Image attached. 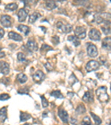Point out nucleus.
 Masks as SVG:
<instances>
[{
  "label": "nucleus",
  "mask_w": 111,
  "mask_h": 125,
  "mask_svg": "<svg viewBox=\"0 0 111 125\" xmlns=\"http://www.w3.org/2000/svg\"><path fill=\"white\" fill-rule=\"evenodd\" d=\"M96 22L98 24L104 23V25H111V14L101 13L96 14L94 16Z\"/></svg>",
  "instance_id": "obj_1"
},
{
  "label": "nucleus",
  "mask_w": 111,
  "mask_h": 125,
  "mask_svg": "<svg viewBox=\"0 0 111 125\" xmlns=\"http://www.w3.org/2000/svg\"><path fill=\"white\" fill-rule=\"evenodd\" d=\"M107 88L106 86H101L96 90V96L101 102L105 103L108 101L110 96L107 94Z\"/></svg>",
  "instance_id": "obj_2"
},
{
  "label": "nucleus",
  "mask_w": 111,
  "mask_h": 125,
  "mask_svg": "<svg viewBox=\"0 0 111 125\" xmlns=\"http://www.w3.org/2000/svg\"><path fill=\"white\" fill-rule=\"evenodd\" d=\"M100 67V64L98 62L95 60H91L89 61L86 65V70L88 72H90L93 71H96L99 69Z\"/></svg>",
  "instance_id": "obj_3"
},
{
  "label": "nucleus",
  "mask_w": 111,
  "mask_h": 125,
  "mask_svg": "<svg viewBox=\"0 0 111 125\" xmlns=\"http://www.w3.org/2000/svg\"><path fill=\"white\" fill-rule=\"evenodd\" d=\"M56 26L58 30L62 33H70L72 30V26L70 24L64 25L61 22H58L56 24Z\"/></svg>",
  "instance_id": "obj_4"
},
{
  "label": "nucleus",
  "mask_w": 111,
  "mask_h": 125,
  "mask_svg": "<svg viewBox=\"0 0 111 125\" xmlns=\"http://www.w3.org/2000/svg\"><path fill=\"white\" fill-rule=\"evenodd\" d=\"M88 36L90 39L92 41H100L101 33L97 29H93L90 30L88 33Z\"/></svg>",
  "instance_id": "obj_5"
},
{
  "label": "nucleus",
  "mask_w": 111,
  "mask_h": 125,
  "mask_svg": "<svg viewBox=\"0 0 111 125\" xmlns=\"http://www.w3.org/2000/svg\"><path fill=\"white\" fill-rule=\"evenodd\" d=\"M46 77L45 74L41 70H38L36 71L33 75V80L36 83H40L43 81Z\"/></svg>",
  "instance_id": "obj_6"
},
{
  "label": "nucleus",
  "mask_w": 111,
  "mask_h": 125,
  "mask_svg": "<svg viewBox=\"0 0 111 125\" xmlns=\"http://www.w3.org/2000/svg\"><path fill=\"white\" fill-rule=\"evenodd\" d=\"M74 34L78 39H84L86 36V30L85 28L78 26L74 30Z\"/></svg>",
  "instance_id": "obj_7"
},
{
  "label": "nucleus",
  "mask_w": 111,
  "mask_h": 125,
  "mask_svg": "<svg viewBox=\"0 0 111 125\" xmlns=\"http://www.w3.org/2000/svg\"><path fill=\"white\" fill-rule=\"evenodd\" d=\"M0 21L1 25L6 28H9L12 26L11 17L9 15L2 16Z\"/></svg>",
  "instance_id": "obj_8"
},
{
  "label": "nucleus",
  "mask_w": 111,
  "mask_h": 125,
  "mask_svg": "<svg viewBox=\"0 0 111 125\" xmlns=\"http://www.w3.org/2000/svg\"><path fill=\"white\" fill-rule=\"evenodd\" d=\"M87 54L91 57H96L97 56L98 52L97 48L94 45L91 44L87 47Z\"/></svg>",
  "instance_id": "obj_9"
},
{
  "label": "nucleus",
  "mask_w": 111,
  "mask_h": 125,
  "mask_svg": "<svg viewBox=\"0 0 111 125\" xmlns=\"http://www.w3.org/2000/svg\"><path fill=\"white\" fill-rule=\"evenodd\" d=\"M58 116H59L60 118H61L62 121L64 123H67L68 122V118H69V116H68V114L67 112L65 110H64L62 108H60L58 109Z\"/></svg>",
  "instance_id": "obj_10"
},
{
  "label": "nucleus",
  "mask_w": 111,
  "mask_h": 125,
  "mask_svg": "<svg viewBox=\"0 0 111 125\" xmlns=\"http://www.w3.org/2000/svg\"><path fill=\"white\" fill-rule=\"evenodd\" d=\"M0 72L4 75H7L10 72V65L4 61H0Z\"/></svg>",
  "instance_id": "obj_11"
},
{
  "label": "nucleus",
  "mask_w": 111,
  "mask_h": 125,
  "mask_svg": "<svg viewBox=\"0 0 111 125\" xmlns=\"http://www.w3.org/2000/svg\"><path fill=\"white\" fill-rule=\"evenodd\" d=\"M103 48L107 51H111V37H107L103 39L102 42Z\"/></svg>",
  "instance_id": "obj_12"
},
{
  "label": "nucleus",
  "mask_w": 111,
  "mask_h": 125,
  "mask_svg": "<svg viewBox=\"0 0 111 125\" xmlns=\"http://www.w3.org/2000/svg\"><path fill=\"white\" fill-rule=\"evenodd\" d=\"M17 16L19 18V21L22 22L26 20V19L27 17V12L25 9H21L19 10Z\"/></svg>",
  "instance_id": "obj_13"
},
{
  "label": "nucleus",
  "mask_w": 111,
  "mask_h": 125,
  "mask_svg": "<svg viewBox=\"0 0 111 125\" xmlns=\"http://www.w3.org/2000/svg\"><path fill=\"white\" fill-rule=\"evenodd\" d=\"M27 47L31 51H37L38 46V44L33 40H29L27 43Z\"/></svg>",
  "instance_id": "obj_14"
},
{
  "label": "nucleus",
  "mask_w": 111,
  "mask_h": 125,
  "mask_svg": "<svg viewBox=\"0 0 111 125\" xmlns=\"http://www.w3.org/2000/svg\"><path fill=\"white\" fill-rule=\"evenodd\" d=\"M82 100L84 102H85L86 103L93 102V100H94L93 94L92 93H91L90 91L86 92L85 94H84V96H83Z\"/></svg>",
  "instance_id": "obj_15"
},
{
  "label": "nucleus",
  "mask_w": 111,
  "mask_h": 125,
  "mask_svg": "<svg viewBox=\"0 0 111 125\" xmlns=\"http://www.w3.org/2000/svg\"><path fill=\"white\" fill-rule=\"evenodd\" d=\"M9 39L13 40L16 41H22V40H23V38H22L21 35L13 31H11L9 32Z\"/></svg>",
  "instance_id": "obj_16"
},
{
  "label": "nucleus",
  "mask_w": 111,
  "mask_h": 125,
  "mask_svg": "<svg viewBox=\"0 0 111 125\" xmlns=\"http://www.w3.org/2000/svg\"><path fill=\"white\" fill-rule=\"evenodd\" d=\"M7 108L6 107H3L0 109V121L4 122L7 118Z\"/></svg>",
  "instance_id": "obj_17"
},
{
  "label": "nucleus",
  "mask_w": 111,
  "mask_h": 125,
  "mask_svg": "<svg viewBox=\"0 0 111 125\" xmlns=\"http://www.w3.org/2000/svg\"><path fill=\"white\" fill-rule=\"evenodd\" d=\"M40 17H41V15H40V14L37 13V12H35L33 13L30 16L29 20V22L30 23H31V24L35 23L36 20H37L38 19V18Z\"/></svg>",
  "instance_id": "obj_18"
},
{
  "label": "nucleus",
  "mask_w": 111,
  "mask_h": 125,
  "mask_svg": "<svg viewBox=\"0 0 111 125\" xmlns=\"http://www.w3.org/2000/svg\"><path fill=\"white\" fill-rule=\"evenodd\" d=\"M16 79L20 83H24L27 81L28 78L26 74L21 73L17 74V77H16Z\"/></svg>",
  "instance_id": "obj_19"
},
{
  "label": "nucleus",
  "mask_w": 111,
  "mask_h": 125,
  "mask_svg": "<svg viewBox=\"0 0 111 125\" xmlns=\"http://www.w3.org/2000/svg\"><path fill=\"white\" fill-rule=\"evenodd\" d=\"M18 30L21 31L22 33L25 34V35H27L30 32V28L28 26L23 25H20L17 27Z\"/></svg>",
  "instance_id": "obj_20"
},
{
  "label": "nucleus",
  "mask_w": 111,
  "mask_h": 125,
  "mask_svg": "<svg viewBox=\"0 0 111 125\" xmlns=\"http://www.w3.org/2000/svg\"><path fill=\"white\" fill-rule=\"evenodd\" d=\"M68 40L71 42H72V43L74 44V45L77 47L81 43L80 41L79 40V39H78L77 37H76L75 36H70L68 37Z\"/></svg>",
  "instance_id": "obj_21"
},
{
  "label": "nucleus",
  "mask_w": 111,
  "mask_h": 125,
  "mask_svg": "<svg viewBox=\"0 0 111 125\" xmlns=\"http://www.w3.org/2000/svg\"><path fill=\"white\" fill-rule=\"evenodd\" d=\"M31 116L30 114H28L27 112H21V114H20V121H21V122L26 121L31 118Z\"/></svg>",
  "instance_id": "obj_22"
},
{
  "label": "nucleus",
  "mask_w": 111,
  "mask_h": 125,
  "mask_svg": "<svg viewBox=\"0 0 111 125\" xmlns=\"http://www.w3.org/2000/svg\"><path fill=\"white\" fill-rule=\"evenodd\" d=\"M18 8V6L16 3H12L8 4L5 6V9L6 10H9V11H13L15 10H16Z\"/></svg>",
  "instance_id": "obj_23"
},
{
  "label": "nucleus",
  "mask_w": 111,
  "mask_h": 125,
  "mask_svg": "<svg viewBox=\"0 0 111 125\" xmlns=\"http://www.w3.org/2000/svg\"><path fill=\"white\" fill-rule=\"evenodd\" d=\"M90 114L93 119V120L94 121V122H95V124L96 125H100L102 124V120L97 115H96V114H94L91 112H90Z\"/></svg>",
  "instance_id": "obj_24"
},
{
  "label": "nucleus",
  "mask_w": 111,
  "mask_h": 125,
  "mask_svg": "<svg viewBox=\"0 0 111 125\" xmlns=\"http://www.w3.org/2000/svg\"><path fill=\"white\" fill-rule=\"evenodd\" d=\"M51 96H53L54 97L57 98H61V99L64 98L63 94H61V92L59 90H56L52 91L51 93Z\"/></svg>",
  "instance_id": "obj_25"
},
{
  "label": "nucleus",
  "mask_w": 111,
  "mask_h": 125,
  "mask_svg": "<svg viewBox=\"0 0 111 125\" xmlns=\"http://www.w3.org/2000/svg\"><path fill=\"white\" fill-rule=\"evenodd\" d=\"M46 7L48 10H52L57 7L55 2L53 1H48L46 3Z\"/></svg>",
  "instance_id": "obj_26"
},
{
  "label": "nucleus",
  "mask_w": 111,
  "mask_h": 125,
  "mask_svg": "<svg viewBox=\"0 0 111 125\" xmlns=\"http://www.w3.org/2000/svg\"><path fill=\"white\" fill-rule=\"evenodd\" d=\"M86 108L83 104H80L79 106L77 107L76 110V112L77 114H83L86 112Z\"/></svg>",
  "instance_id": "obj_27"
},
{
  "label": "nucleus",
  "mask_w": 111,
  "mask_h": 125,
  "mask_svg": "<svg viewBox=\"0 0 111 125\" xmlns=\"http://www.w3.org/2000/svg\"><path fill=\"white\" fill-rule=\"evenodd\" d=\"M110 25H104V26H102L101 29L105 35H109L111 33V27Z\"/></svg>",
  "instance_id": "obj_28"
},
{
  "label": "nucleus",
  "mask_w": 111,
  "mask_h": 125,
  "mask_svg": "<svg viewBox=\"0 0 111 125\" xmlns=\"http://www.w3.org/2000/svg\"><path fill=\"white\" fill-rule=\"evenodd\" d=\"M92 122L88 116L84 117L82 121V125H92Z\"/></svg>",
  "instance_id": "obj_29"
},
{
  "label": "nucleus",
  "mask_w": 111,
  "mask_h": 125,
  "mask_svg": "<svg viewBox=\"0 0 111 125\" xmlns=\"http://www.w3.org/2000/svg\"><path fill=\"white\" fill-rule=\"evenodd\" d=\"M52 49H53V48L49 46L46 45H43L41 48V52L42 51V53H46L48 50H51Z\"/></svg>",
  "instance_id": "obj_30"
},
{
  "label": "nucleus",
  "mask_w": 111,
  "mask_h": 125,
  "mask_svg": "<svg viewBox=\"0 0 111 125\" xmlns=\"http://www.w3.org/2000/svg\"><path fill=\"white\" fill-rule=\"evenodd\" d=\"M41 100H42V105L43 108H46L48 106V101L46 98L44 97V96H41Z\"/></svg>",
  "instance_id": "obj_31"
},
{
  "label": "nucleus",
  "mask_w": 111,
  "mask_h": 125,
  "mask_svg": "<svg viewBox=\"0 0 111 125\" xmlns=\"http://www.w3.org/2000/svg\"><path fill=\"white\" fill-rule=\"evenodd\" d=\"M17 59L20 62H23L26 60V56L22 52H19L17 55Z\"/></svg>",
  "instance_id": "obj_32"
},
{
  "label": "nucleus",
  "mask_w": 111,
  "mask_h": 125,
  "mask_svg": "<svg viewBox=\"0 0 111 125\" xmlns=\"http://www.w3.org/2000/svg\"><path fill=\"white\" fill-rule=\"evenodd\" d=\"M29 88H27L26 87H24L21 88V89H20L19 91H18V93H19L20 94H27L29 93Z\"/></svg>",
  "instance_id": "obj_33"
},
{
  "label": "nucleus",
  "mask_w": 111,
  "mask_h": 125,
  "mask_svg": "<svg viewBox=\"0 0 111 125\" xmlns=\"http://www.w3.org/2000/svg\"><path fill=\"white\" fill-rule=\"evenodd\" d=\"M10 98V96L9 94H0V100L1 101H5L9 100Z\"/></svg>",
  "instance_id": "obj_34"
},
{
  "label": "nucleus",
  "mask_w": 111,
  "mask_h": 125,
  "mask_svg": "<svg viewBox=\"0 0 111 125\" xmlns=\"http://www.w3.org/2000/svg\"><path fill=\"white\" fill-rule=\"evenodd\" d=\"M1 82L2 83H3L4 84H5V86H7V84L10 83V80L9 78L3 77L1 80Z\"/></svg>",
  "instance_id": "obj_35"
},
{
  "label": "nucleus",
  "mask_w": 111,
  "mask_h": 125,
  "mask_svg": "<svg viewBox=\"0 0 111 125\" xmlns=\"http://www.w3.org/2000/svg\"><path fill=\"white\" fill-rule=\"evenodd\" d=\"M44 66H45L46 70H47L48 72H50V71H51L52 70V67L49 63H46L45 65H44Z\"/></svg>",
  "instance_id": "obj_36"
},
{
  "label": "nucleus",
  "mask_w": 111,
  "mask_h": 125,
  "mask_svg": "<svg viewBox=\"0 0 111 125\" xmlns=\"http://www.w3.org/2000/svg\"><path fill=\"white\" fill-rule=\"evenodd\" d=\"M4 35H5V31L2 28H0V39L3 37Z\"/></svg>",
  "instance_id": "obj_37"
},
{
  "label": "nucleus",
  "mask_w": 111,
  "mask_h": 125,
  "mask_svg": "<svg viewBox=\"0 0 111 125\" xmlns=\"http://www.w3.org/2000/svg\"><path fill=\"white\" fill-rule=\"evenodd\" d=\"M5 56V54L3 52H1L0 51V58H3Z\"/></svg>",
  "instance_id": "obj_38"
},
{
  "label": "nucleus",
  "mask_w": 111,
  "mask_h": 125,
  "mask_svg": "<svg viewBox=\"0 0 111 125\" xmlns=\"http://www.w3.org/2000/svg\"><path fill=\"white\" fill-rule=\"evenodd\" d=\"M31 125L30 124H28V123H26V124H24V125Z\"/></svg>",
  "instance_id": "obj_39"
},
{
  "label": "nucleus",
  "mask_w": 111,
  "mask_h": 125,
  "mask_svg": "<svg viewBox=\"0 0 111 125\" xmlns=\"http://www.w3.org/2000/svg\"><path fill=\"white\" fill-rule=\"evenodd\" d=\"M110 90H111V87H110Z\"/></svg>",
  "instance_id": "obj_40"
},
{
  "label": "nucleus",
  "mask_w": 111,
  "mask_h": 125,
  "mask_svg": "<svg viewBox=\"0 0 111 125\" xmlns=\"http://www.w3.org/2000/svg\"><path fill=\"white\" fill-rule=\"evenodd\" d=\"M1 51V47H0V51Z\"/></svg>",
  "instance_id": "obj_41"
}]
</instances>
